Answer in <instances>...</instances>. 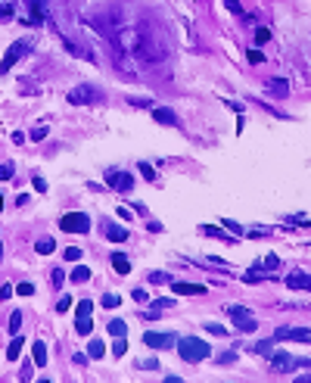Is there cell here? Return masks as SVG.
I'll list each match as a JSON object with an SVG mask.
<instances>
[{"label":"cell","mask_w":311,"mask_h":383,"mask_svg":"<svg viewBox=\"0 0 311 383\" xmlns=\"http://www.w3.org/2000/svg\"><path fill=\"white\" fill-rule=\"evenodd\" d=\"M177 352H181V358L190 361V365H199V361H206V358L212 355L209 343L199 339V336H181V339H177Z\"/></svg>","instance_id":"6da1fadb"},{"label":"cell","mask_w":311,"mask_h":383,"mask_svg":"<svg viewBox=\"0 0 311 383\" xmlns=\"http://www.w3.org/2000/svg\"><path fill=\"white\" fill-rule=\"evenodd\" d=\"M224 315L237 324L243 333H252L255 327H258V321H255V315H249V309H243V305H224Z\"/></svg>","instance_id":"7a4b0ae2"},{"label":"cell","mask_w":311,"mask_h":383,"mask_svg":"<svg viewBox=\"0 0 311 383\" xmlns=\"http://www.w3.org/2000/svg\"><path fill=\"white\" fill-rule=\"evenodd\" d=\"M59 231H65V234H87L91 231V218L84 212H65L59 218Z\"/></svg>","instance_id":"3957f363"},{"label":"cell","mask_w":311,"mask_h":383,"mask_svg":"<svg viewBox=\"0 0 311 383\" xmlns=\"http://www.w3.org/2000/svg\"><path fill=\"white\" fill-rule=\"evenodd\" d=\"M143 343L152 349H168V346H177V333L174 330H146Z\"/></svg>","instance_id":"277c9868"},{"label":"cell","mask_w":311,"mask_h":383,"mask_svg":"<svg viewBox=\"0 0 311 383\" xmlns=\"http://www.w3.org/2000/svg\"><path fill=\"white\" fill-rule=\"evenodd\" d=\"M28 50H31V37H19V41L7 50V56L0 59V72H10V69L22 59V53H28Z\"/></svg>","instance_id":"5b68a950"},{"label":"cell","mask_w":311,"mask_h":383,"mask_svg":"<svg viewBox=\"0 0 311 383\" xmlns=\"http://www.w3.org/2000/svg\"><path fill=\"white\" fill-rule=\"evenodd\" d=\"M100 100H106V94L91 88V84H81V88H75L69 94V103H100Z\"/></svg>","instance_id":"8992f818"},{"label":"cell","mask_w":311,"mask_h":383,"mask_svg":"<svg viewBox=\"0 0 311 383\" xmlns=\"http://www.w3.org/2000/svg\"><path fill=\"white\" fill-rule=\"evenodd\" d=\"M106 184H109L112 190H119V194H125V190H131V187H134V178H131V172L109 168V172H106Z\"/></svg>","instance_id":"52a82bcc"},{"label":"cell","mask_w":311,"mask_h":383,"mask_svg":"<svg viewBox=\"0 0 311 383\" xmlns=\"http://www.w3.org/2000/svg\"><path fill=\"white\" fill-rule=\"evenodd\" d=\"M280 339L311 343V330H308V327H277V330H274V343H280Z\"/></svg>","instance_id":"ba28073f"},{"label":"cell","mask_w":311,"mask_h":383,"mask_svg":"<svg viewBox=\"0 0 311 383\" xmlns=\"http://www.w3.org/2000/svg\"><path fill=\"white\" fill-rule=\"evenodd\" d=\"M103 234H106V240H112V243H125V240L131 237L122 224H115V221H109V218H103Z\"/></svg>","instance_id":"9c48e42d"},{"label":"cell","mask_w":311,"mask_h":383,"mask_svg":"<svg viewBox=\"0 0 311 383\" xmlns=\"http://www.w3.org/2000/svg\"><path fill=\"white\" fill-rule=\"evenodd\" d=\"M171 290L181 293V296H203L206 293L203 284H187V281H171Z\"/></svg>","instance_id":"30bf717a"},{"label":"cell","mask_w":311,"mask_h":383,"mask_svg":"<svg viewBox=\"0 0 311 383\" xmlns=\"http://www.w3.org/2000/svg\"><path fill=\"white\" fill-rule=\"evenodd\" d=\"M152 119L159 125H177V112L168 106H152Z\"/></svg>","instance_id":"8fae6325"},{"label":"cell","mask_w":311,"mask_h":383,"mask_svg":"<svg viewBox=\"0 0 311 383\" xmlns=\"http://www.w3.org/2000/svg\"><path fill=\"white\" fill-rule=\"evenodd\" d=\"M286 287H290V290H311V274L293 271V274H286Z\"/></svg>","instance_id":"7c38bea8"},{"label":"cell","mask_w":311,"mask_h":383,"mask_svg":"<svg viewBox=\"0 0 311 383\" xmlns=\"http://www.w3.org/2000/svg\"><path fill=\"white\" fill-rule=\"evenodd\" d=\"M293 355L290 352H271V368L274 371H293Z\"/></svg>","instance_id":"4fadbf2b"},{"label":"cell","mask_w":311,"mask_h":383,"mask_svg":"<svg viewBox=\"0 0 311 383\" xmlns=\"http://www.w3.org/2000/svg\"><path fill=\"white\" fill-rule=\"evenodd\" d=\"M109 259H112V268H115L119 274H131V259H128L125 252H112Z\"/></svg>","instance_id":"5bb4252c"},{"label":"cell","mask_w":311,"mask_h":383,"mask_svg":"<svg viewBox=\"0 0 311 383\" xmlns=\"http://www.w3.org/2000/svg\"><path fill=\"white\" fill-rule=\"evenodd\" d=\"M268 94H271V97H286L290 88H286L283 78H271V81H268Z\"/></svg>","instance_id":"9a60e30c"},{"label":"cell","mask_w":311,"mask_h":383,"mask_svg":"<svg viewBox=\"0 0 311 383\" xmlns=\"http://www.w3.org/2000/svg\"><path fill=\"white\" fill-rule=\"evenodd\" d=\"M22 346H25V339H22L19 333H13V343L7 346V361H16V358H19V352H22Z\"/></svg>","instance_id":"2e32d148"},{"label":"cell","mask_w":311,"mask_h":383,"mask_svg":"<svg viewBox=\"0 0 311 383\" xmlns=\"http://www.w3.org/2000/svg\"><path fill=\"white\" fill-rule=\"evenodd\" d=\"M34 365H37V368H44V365H47V346H44L41 339L34 343Z\"/></svg>","instance_id":"e0dca14e"},{"label":"cell","mask_w":311,"mask_h":383,"mask_svg":"<svg viewBox=\"0 0 311 383\" xmlns=\"http://www.w3.org/2000/svg\"><path fill=\"white\" fill-rule=\"evenodd\" d=\"M34 249L41 252V256H47V252H53V249H56V240H53V237H41V240L34 243Z\"/></svg>","instance_id":"ac0fdd59"},{"label":"cell","mask_w":311,"mask_h":383,"mask_svg":"<svg viewBox=\"0 0 311 383\" xmlns=\"http://www.w3.org/2000/svg\"><path fill=\"white\" fill-rule=\"evenodd\" d=\"M255 268H261V271H274V268H280V256L271 252V256H264V262H261V265H255Z\"/></svg>","instance_id":"d6986e66"},{"label":"cell","mask_w":311,"mask_h":383,"mask_svg":"<svg viewBox=\"0 0 311 383\" xmlns=\"http://www.w3.org/2000/svg\"><path fill=\"white\" fill-rule=\"evenodd\" d=\"M271 346H274V336H271V339H264V343H252V346H249V352H258V355H271Z\"/></svg>","instance_id":"ffe728a7"},{"label":"cell","mask_w":311,"mask_h":383,"mask_svg":"<svg viewBox=\"0 0 311 383\" xmlns=\"http://www.w3.org/2000/svg\"><path fill=\"white\" fill-rule=\"evenodd\" d=\"M75 330H78V333H91V330H94V324H91V315H78V321H75Z\"/></svg>","instance_id":"44dd1931"},{"label":"cell","mask_w":311,"mask_h":383,"mask_svg":"<svg viewBox=\"0 0 311 383\" xmlns=\"http://www.w3.org/2000/svg\"><path fill=\"white\" fill-rule=\"evenodd\" d=\"M72 281L75 284H84V281H91V268H84V265H78L75 271H72Z\"/></svg>","instance_id":"7402d4cb"},{"label":"cell","mask_w":311,"mask_h":383,"mask_svg":"<svg viewBox=\"0 0 311 383\" xmlns=\"http://www.w3.org/2000/svg\"><path fill=\"white\" fill-rule=\"evenodd\" d=\"M109 333H112V336H125V333H128V324L115 318V321H109Z\"/></svg>","instance_id":"603a6c76"},{"label":"cell","mask_w":311,"mask_h":383,"mask_svg":"<svg viewBox=\"0 0 311 383\" xmlns=\"http://www.w3.org/2000/svg\"><path fill=\"white\" fill-rule=\"evenodd\" d=\"M146 281H149V284H171V274H168V271H149Z\"/></svg>","instance_id":"cb8c5ba5"},{"label":"cell","mask_w":311,"mask_h":383,"mask_svg":"<svg viewBox=\"0 0 311 383\" xmlns=\"http://www.w3.org/2000/svg\"><path fill=\"white\" fill-rule=\"evenodd\" d=\"M125 352H128L125 336H115V343H112V355H125Z\"/></svg>","instance_id":"d4e9b609"},{"label":"cell","mask_w":311,"mask_h":383,"mask_svg":"<svg viewBox=\"0 0 311 383\" xmlns=\"http://www.w3.org/2000/svg\"><path fill=\"white\" fill-rule=\"evenodd\" d=\"M87 352H91L94 358H100V355L106 352V346H103V339H91V346H87Z\"/></svg>","instance_id":"484cf974"},{"label":"cell","mask_w":311,"mask_h":383,"mask_svg":"<svg viewBox=\"0 0 311 383\" xmlns=\"http://www.w3.org/2000/svg\"><path fill=\"white\" fill-rule=\"evenodd\" d=\"M19 327H22V312H13L10 315V333H19Z\"/></svg>","instance_id":"4316f807"},{"label":"cell","mask_w":311,"mask_h":383,"mask_svg":"<svg viewBox=\"0 0 311 383\" xmlns=\"http://www.w3.org/2000/svg\"><path fill=\"white\" fill-rule=\"evenodd\" d=\"M206 330H209V333H215V336H227V330H224L218 321H209V324H206Z\"/></svg>","instance_id":"83f0119b"},{"label":"cell","mask_w":311,"mask_h":383,"mask_svg":"<svg viewBox=\"0 0 311 383\" xmlns=\"http://www.w3.org/2000/svg\"><path fill=\"white\" fill-rule=\"evenodd\" d=\"M94 312V302L91 299H81V302H78V315H91Z\"/></svg>","instance_id":"f1b7e54d"},{"label":"cell","mask_w":311,"mask_h":383,"mask_svg":"<svg viewBox=\"0 0 311 383\" xmlns=\"http://www.w3.org/2000/svg\"><path fill=\"white\" fill-rule=\"evenodd\" d=\"M203 234H206V237H224L221 227H215V224H203Z\"/></svg>","instance_id":"f546056e"},{"label":"cell","mask_w":311,"mask_h":383,"mask_svg":"<svg viewBox=\"0 0 311 383\" xmlns=\"http://www.w3.org/2000/svg\"><path fill=\"white\" fill-rule=\"evenodd\" d=\"M103 305H106V309H115V305H119V296H115V293H103Z\"/></svg>","instance_id":"4dcf8cb0"},{"label":"cell","mask_w":311,"mask_h":383,"mask_svg":"<svg viewBox=\"0 0 311 383\" xmlns=\"http://www.w3.org/2000/svg\"><path fill=\"white\" fill-rule=\"evenodd\" d=\"M13 175H16V168H13L10 162H7V165H0V181H10Z\"/></svg>","instance_id":"1f68e13d"},{"label":"cell","mask_w":311,"mask_h":383,"mask_svg":"<svg viewBox=\"0 0 311 383\" xmlns=\"http://www.w3.org/2000/svg\"><path fill=\"white\" fill-rule=\"evenodd\" d=\"M62 256H65L69 262H78V259H81V249H78V246H69V249H65Z\"/></svg>","instance_id":"d6a6232c"},{"label":"cell","mask_w":311,"mask_h":383,"mask_svg":"<svg viewBox=\"0 0 311 383\" xmlns=\"http://www.w3.org/2000/svg\"><path fill=\"white\" fill-rule=\"evenodd\" d=\"M140 175H143L146 181H156V172H152V165H146V162H140Z\"/></svg>","instance_id":"836d02e7"},{"label":"cell","mask_w":311,"mask_h":383,"mask_svg":"<svg viewBox=\"0 0 311 383\" xmlns=\"http://www.w3.org/2000/svg\"><path fill=\"white\" fill-rule=\"evenodd\" d=\"M271 227H249V237H268Z\"/></svg>","instance_id":"e575fe53"},{"label":"cell","mask_w":311,"mask_h":383,"mask_svg":"<svg viewBox=\"0 0 311 383\" xmlns=\"http://www.w3.org/2000/svg\"><path fill=\"white\" fill-rule=\"evenodd\" d=\"M16 293H19V296H31V293H34V284H19Z\"/></svg>","instance_id":"d590c367"},{"label":"cell","mask_w":311,"mask_h":383,"mask_svg":"<svg viewBox=\"0 0 311 383\" xmlns=\"http://www.w3.org/2000/svg\"><path fill=\"white\" fill-rule=\"evenodd\" d=\"M255 41H258V44L271 41V31H268V28H258V31H255Z\"/></svg>","instance_id":"8d00e7d4"},{"label":"cell","mask_w":311,"mask_h":383,"mask_svg":"<svg viewBox=\"0 0 311 383\" xmlns=\"http://www.w3.org/2000/svg\"><path fill=\"white\" fill-rule=\"evenodd\" d=\"M69 305H72V299H69V296H62V299L56 302V312H69Z\"/></svg>","instance_id":"74e56055"},{"label":"cell","mask_w":311,"mask_h":383,"mask_svg":"<svg viewBox=\"0 0 311 383\" xmlns=\"http://www.w3.org/2000/svg\"><path fill=\"white\" fill-rule=\"evenodd\" d=\"M249 62H264V53L261 50H249Z\"/></svg>","instance_id":"f35d334b"},{"label":"cell","mask_w":311,"mask_h":383,"mask_svg":"<svg viewBox=\"0 0 311 383\" xmlns=\"http://www.w3.org/2000/svg\"><path fill=\"white\" fill-rule=\"evenodd\" d=\"M131 106H152V100H146V97H131Z\"/></svg>","instance_id":"ab89813d"},{"label":"cell","mask_w":311,"mask_h":383,"mask_svg":"<svg viewBox=\"0 0 311 383\" xmlns=\"http://www.w3.org/2000/svg\"><path fill=\"white\" fill-rule=\"evenodd\" d=\"M44 137H47V128H34L31 131V140H44Z\"/></svg>","instance_id":"60d3db41"},{"label":"cell","mask_w":311,"mask_h":383,"mask_svg":"<svg viewBox=\"0 0 311 383\" xmlns=\"http://www.w3.org/2000/svg\"><path fill=\"white\" fill-rule=\"evenodd\" d=\"M13 293H16V290H13V287H7V284H4V287H0V299H4V302H7V299H10Z\"/></svg>","instance_id":"b9f144b4"},{"label":"cell","mask_w":311,"mask_h":383,"mask_svg":"<svg viewBox=\"0 0 311 383\" xmlns=\"http://www.w3.org/2000/svg\"><path fill=\"white\" fill-rule=\"evenodd\" d=\"M224 4H227L230 13H243V10H240V0H224Z\"/></svg>","instance_id":"7bdbcfd3"},{"label":"cell","mask_w":311,"mask_h":383,"mask_svg":"<svg viewBox=\"0 0 311 383\" xmlns=\"http://www.w3.org/2000/svg\"><path fill=\"white\" fill-rule=\"evenodd\" d=\"M34 190H37V194H44V190H47V181H44V178H34Z\"/></svg>","instance_id":"ee69618b"},{"label":"cell","mask_w":311,"mask_h":383,"mask_svg":"<svg viewBox=\"0 0 311 383\" xmlns=\"http://www.w3.org/2000/svg\"><path fill=\"white\" fill-rule=\"evenodd\" d=\"M293 368H311V358H296Z\"/></svg>","instance_id":"f6af8a7d"},{"label":"cell","mask_w":311,"mask_h":383,"mask_svg":"<svg viewBox=\"0 0 311 383\" xmlns=\"http://www.w3.org/2000/svg\"><path fill=\"white\" fill-rule=\"evenodd\" d=\"M140 368H159V361H152V358H143V361H137Z\"/></svg>","instance_id":"bcb514c9"},{"label":"cell","mask_w":311,"mask_h":383,"mask_svg":"<svg viewBox=\"0 0 311 383\" xmlns=\"http://www.w3.org/2000/svg\"><path fill=\"white\" fill-rule=\"evenodd\" d=\"M62 281H65V274H62V271H59V268H56V271H53V284H56V287H59V284H62Z\"/></svg>","instance_id":"7dc6e473"},{"label":"cell","mask_w":311,"mask_h":383,"mask_svg":"<svg viewBox=\"0 0 311 383\" xmlns=\"http://www.w3.org/2000/svg\"><path fill=\"white\" fill-rule=\"evenodd\" d=\"M233 358H237V355H233V352H224V355H221L218 361H221V365H227V361H233Z\"/></svg>","instance_id":"c3c4849f"},{"label":"cell","mask_w":311,"mask_h":383,"mask_svg":"<svg viewBox=\"0 0 311 383\" xmlns=\"http://www.w3.org/2000/svg\"><path fill=\"white\" fill-rule=\"evenodd\" d=\"M119 218H125V221H128V218H131V209H125V206H119Z\"/></svg>","instance_id":"681fc988"},{"label":"cell","mask_w":311,"mask_h":383,"mask_svg":"<svg viewBox=\"0 0 311 383\" xmlns=\"http://www.w3.org/2000/svg\"><path fill=\"white\" fill-rule=\"evenodd\" d=\"M0 262H4V243H0Z\"/></svg>","instance_id":"f907efd6"},{"label":"cell","mask_w":311,"mask_h":383,"mask_svg":"<svg viewBox=\"0 0 311 383\" xmlns=\"http://www.w3.org/2000/svg\"><path fill=\"white\" fill-rule=\"evenodd\" d=\"M0 212H4V194H0Z\"/></svg>","instance_id":"816d5d0a"}]
</instances>
